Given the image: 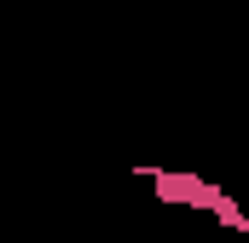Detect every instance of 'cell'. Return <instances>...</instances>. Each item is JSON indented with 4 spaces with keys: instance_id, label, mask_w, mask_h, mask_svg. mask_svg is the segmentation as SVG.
Returning <instances> with one entry per match:
<instances>
[{
    "instance_id": "1",
    "label": "cell",
    "mask_w": 249,
    "mask_h": 243,
    "mask_svg": "<svg viewBox=\"0 0 249 243\" xmlns=\"http://www.w3.org/2000/svg\"><path fill=\"white\" fill-rule=\"evenodd\" d=\"M139 180L157 185V197L162 203H174V208H197V214H214L226 232H249V214L220 191L214 180H203V174H186V168H133Z\"/></svg>"
}]
</instances>
